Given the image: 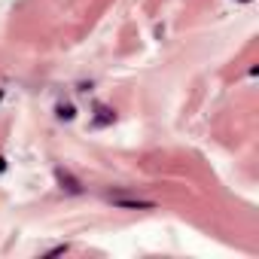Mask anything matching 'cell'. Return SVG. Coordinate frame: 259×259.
<instances>
[{
    "label": "cell",
    "instance_id": "obj_5",
    "mask_svg": "<svg viewBox=\"0 0 259 259\" xmlns=\"http://www.w3.org/2000/svg\"><path fill=\"white\" fill-rule=\"evenodd\" d=\"M70 247L67 244H58V247H52V250H46V256H61V253H67Z\"/></svg>",
    "mask_w": 259,
    "mask_h": 259
},
{
    "label": "cell",
    "instance_id": "obj_1",
    "mask_svg": "<svg viewBox=\"0 0 259 259\" xmlns=\"http://www.w3.org/2000/svg\"><path fill=\"white\" fill-rule=\"evenodd\" d=\"M107 201L113 207H122V210H156V201H147V198H119V195H107Z\"/></svg>",
    "mask_w": 259,
    "mask_h": 259
},
{
    "label": "cell",
    "instance_id": "obj_3",
    "mask_svg": "<svg viewBox=\"0 0 259 259\" xmlns=\"http://www.w3.org/2000/svg\"><path fill=\"white\" fill-rule=\"evenodd\" d=\"M113 122H116V113L110 107H98V116L92 119V125L95 128H104V125H113Z\"/></svg>",
    "mask_w": 259,
    "mask_h": 259
},
{
    "label": "cell",
    "instance_id": "obj_7",
    "mask_svg": "<svg viewBox=\"0 0 259 259\" xmlns=\"http://www.w3.org/2000/svg\"><path fill=\"white\" fill-rule=\"evenodd\" d=\"M0 98H4V92H0Z\"/></svg>",
    "mask_w": 259,
    "mask_h": 259
},
{
    "label": "cell",
    "instance_id": "obj_2",
    "mask_svg": "<svg viewBox=\"0 0 259 259\" xmlns=\"http://www.w3.org/2000/svg\"><path fill=\"white\" fill-rule=\"evenodd\" d=\"M55 180H58V186H61L64 192H70V195H79V192H82V183H79L70 171H64V168H55Z\"/></svg>",
    "mask_w": 259,
    "mask_h": 259
},
{
    "label": "cell",
    "instance_id": "obj_6",
    "mask_svg": "<svg viewBox=\"0 0 259 259\" xmlns=\"http://www.w3.org/2000/svg\"><path fill=\"white\" fill-rule=\"evenodd\" d=\"M4 171H7V159H4V156H0V174H4Z\"/></svg>",
    "mask_w": 259,
    "mask_h": 259
},
{
    "label": "cell",
    "instance_id": "obj_8",
    "mask_svg": "<svg viewBox=\"0 0 259 259\" xmlns=\"http://www.w3.org/2000/svg\"><path fill=\"white\" fill-rule=\"evenodd\" d=\"M244 4H247V0H244Z\"/></svg>",
    "mask_w": 259,
    "mask_h": 259
},
{
    "label": "cell",
    "instance_id": "obj_4",
    "mask_svg": "<svg viewBox=\"0 0 259 259\" xmlns=\"http://www.w3.org/2000/svg\"><path fill=\"white\" fill-rule=\"evenodd\" d=\"M55 116H58V119H67V122H70V119L76 116V110H73V104H58V107H55Z\"/></svg>",
    "mask_w": 259,
    "mask_h": 259
}]
</instances>
